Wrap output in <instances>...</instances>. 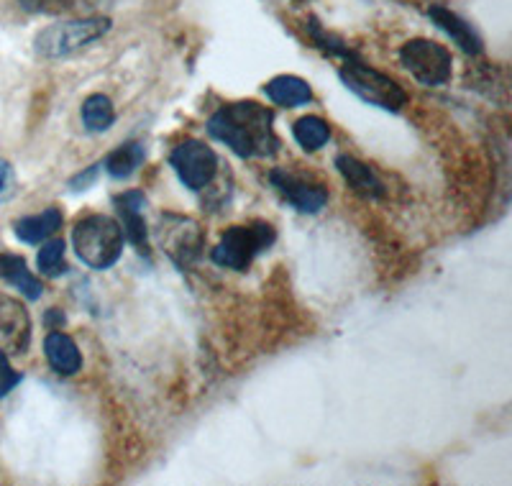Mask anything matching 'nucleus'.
<instances>
[{
    "label": "nucleus",
    "instance_id": "obj_22",
    "mask_svg": "<svg viewBox=\"0 0 512 486\" xmlns=\"http://www.w3.org/2000/svg\"><path fill=\"white\" fill-rule=\"evenodd\" d=\"M18 382H21V374H16V371L8 366V356L0 353V397H6Z\"/></svg>",
    "mask_w": 512,
    "mask_h": 486
},
{
    "label": "nucleus",
    "instance_id": "obj_6",
    "mask_svg": "<svg viewBox=\"0 0 512 486\" xmlns=\"http://www.w3.org/2000/svg\"><path fill=\"white\" fill-rule=\"evenodd\" d=\"M400 62L425 87L446 85L454 72L451 52L431 39H410L408 44H402Z\"/></svg>",
    "mask_w": 512,
    "mask_h": 486
},
{
    "label": "nucleus",
    "instance_id": "obj_18",
    "mask_svg": "<svg viewBox=\"0 0 512 486\" xmlns=\"http://www.w3.org/2000/svg\"><path fill=\"white\" fill-rule=\"evenodd\" d=\"M144 159H146L144 144H139V141H128V144L118 146L116 151H111L108 159H105L100 167L111 174L113 180H126V177H131V174L144 164Z\"/></svg>",
    "mask_w": 512,
    "mask_h": 486
},
{
    "label": "nucleus",
    "instance_id": "obj_14",
    "mask_svg": "<svg viewBox=\"0 0 512 486\" xmlns=\"http://www.w3.org/2000/svg\"><path fill=\"white\" fill-rule=\"evenodd\" d=\"M44 353H47V361L59 377H72L77 374L82 366V356L77 343L72 341L67 333L62 330H52L47 338H44Z\"/></svg>",
    "mask_w": 512,
    "mask_h": 486
},
{
    "label": "nucleus",
    "instance_id": "obj_17",
    "mask_svg": "<svg viewBox=\"0 0 512 486\" xmlns=\"http://www.w3.org/2000/svg\"><path fill=\"white\" fill-rule=\"evenodd\" d=\"M0 279L16 287L26 300H39L44 295V284L31 274L26 261L16 254H0Z\"/></svg>",
    "mask_w": 512,
    "mask_h": 486
},
{
    "label": "nucleus",
    "instance_id": "obj_8",
    "mask_svg": "<svg viewBox=\"0 0 512 486\" xmlns=\"http://www.w3.org/2000/svg\"><path fill=\"white\" fill-rule=\"evenodd\" d=\"M159 243L177 267L187 269L203 251V231L192 218L167 213L159 218Z\"/></svg>",
    "mask_w": 512,
    "mask_h": 486
},
{
    "label": "nucleus",
    "instance_id": "obj_23",
    "mask_svg": "<svg viewBox=\"0 0 512 486\" xmlns=\"http://www.w3.org/2000/svg\"><path fill=\"white\" fill-rule=\"evenodd\" d=\"M13 185H16L13 167L6 159H0V200H6V197L13 195Z\"/></svg>",
    "mask_w": 512,
    "mask_h": 486
},
{
    "label": "nucleus",
    "instance_id": "obj_16",
    "mask_svg": "<svg viewBox=\"0 0 512 486\" xmlns=\"http://www.w3.org/2000/svg\"><path fill=\"white\" fill-rule=\"evenodd\" d=\"M264 93L272 100L274 105H282V108H300V105H308L313 100V90H310L308 82L297 75H277L264 85Z\"/></svg>",
    "mask_w": 512,
    "mask_h": 486
},
{
    "label": "nucleus",
    "instance_id": "obj_3",
    "mask_svg": "<svg viewBox=\"0 0 512 486\" xmlns=\"http://www.w3.org/2000/svg\"><path fill=\"white\" fill-rule=\"evenodd\" d=\"M111 31V18L93 16V18H77V21H62L41 29L36 36V54L44 59H62L80 49L90 47L93 41Z\"/></svg>",
    "mask_w": 512,
    "mask_h": 486
},
{
    "label": "nucleus",
    "instance_id": "obj_9",
    "mask_svg": "<svg viewBox=\"0 0 512 486\" xmlns=\"http://www.w3.org/2000/svg\"><path fill=\"white\" fill-rule=\"evenodd\" d=\"M269 182L300 213L315 215L326 208L328 190L323 185H318V182L305 180V177H300L295 172H287V169H272L269 172Z\"/></svg>",
    "mask_w": 512,
    "mask_h": 486
},
{
    "label": "nucleus",
    "instance_id": "obj_13",
    "mask_svg": "<svg viewBox=\"0 0 512 486\" xmlns=\"http://www.w3.org/2000/svg\"><path fill=\"white\" fill-rule=\"evenodd\" d=\"M336 169L349 182V187L356 195L367 197V200H377V197L384 195L382 180L374 174L369 164L359 162V159L349 157V154H341V157H336Z\"/></svg>",
    "mask_w": 512,
    "mask_h": 486
},
{
    "label": "nucleus",
    "instance_id": "obj_10",
    "mask_svg": "<svg viewBox=\"0 0 512 486\" xmlns=\"http://www.w3.org/2000/svg\"><path fill=\"white\" fill-rule=\"evenodd\" d=\"M31 346L29 310L18 300L0 295V353L3 356H24Z\"/></svg>",
    "mask_w": 512,
    "mask_h": 486
},
{
    "label": "nucleus",
    "instance_id": "obj_1",
    "mask_svg": "<svg viewBox=\"0 0 512 486\" xmlns=\"http://www.w3.org/2000/svg\"><path fill=\"white\" fill-rule=\"evenodd\" d=\"M208 134L241 159H267L280 151L274 113L254 100L228 103L208 118Z\"/></svg>",
    "mask_w": 512,
    "mask_h": 486
},
{
    "label": "nucleus",
    "instance_id": "obj_5",
    "mask_svg": "<svg viewBox=\"0 0 512 486\" xmlns=\"http://www.w3.org/2000/svg\"><path fill=\"white\" fill-rule=\"evenodd\" d=\"M338 75H341V80H344V85L349 87L351 93L359 95L364 103L377 105L382 110H392V113L408 105V93L392 77L382 75V72L369 67V64L346 59Z\"/></svg>",
    "mask_w": 512,
    "mask_h": 486
},
{
    "label": "nucleus",
    "instance_id": "obj_4",
    "mask_svg": "<svg viewBox=\"0 0 512 486\" xmlns=\"http://www.w3.org/2000/svg\"><path fill=\"white\" fill-rule=\"evenodd\" d=\"M277 241V231L269 223H251V226H231L213 249V261L223 269L246 272L259 254Z\"/></svg>",
    "mask_w": 512,
    "mask_h": 486
},
{
    "label": "nucleus",
    "instance_id": "obj_20",
    "mask_svg": "<svg viewBox=\"0 0 512 486\" xmlns=\"http://www.w3.org/2000/svg\"><path fill=\"white\" fill-rule=\"evenodd\" d=\"M292 136L305 151H318L331 139V126L318 116H305L292 126Z\"/></svg>",
    "mask_w": 512,
    "mask_h": 486
},
{
    "label": "nucleus",
    "instance_id": "obj_19",
    "mask_svg": "<svg viewBox=\"0 0 512 486\" xmlns=\"http://www.w3.org/2000/svg\"><path fill=\"white\" fill-rule=\"evenodd\" d=\"M113 121H116V110H113L111 98H105L100 93L85 98V103H82V123H85L90 134H103L113 126Z\"/></svg>",
    "mask_w": 512,
    "mask_h": 486
},
{
    "label": "nucleus",
    "instance_id": "obj_12",
    "mask_svg": "<svg viewBox=\"0 0 512 486\" xmlns=\"http://www.w3.org/2000/svg\"><path fill=\"white\" fill-rule=\"evenodd\" d=\"M428 16H431V21L438 26V29L446 31V34L451 36L456 44H459L461 52L482 54V49H484L482 36H479L477 29H474L469 21H464L459 13H454L451 8L441 6V3H433V6L428 8Z\"/></svg>",
    "mask_w": 512,
    "mask_h": 486
},
{
    "label": "nucleus",
    "instance_id": "obj_15",
    "mask_svg": "<svg viewBox=\"0 0 512 486\" xmlns=\"http://www.w3.org/2000/svg\"><path fill=\"white\" fill-rule=\"evenodd\" d=\"M64 215L59 208H47L36 215H26L13 223V231L24 243H44L62 228Z\"/></svg>",
    "mask_w": 512,
    "mask_h": 486
},
{
    "label": "nucleus",
    "instance_id": "obj_21",
    "mask_svg": "<svg viewBox=\"0 0 512 486\" xmlns=\"http://www.w3.org/2000/svg\"><path fill=\"white\" fill-rule=\"evenodd\" d=\"M36 264H39V272L49 279H54V277H59V274L67 272L62 238H52V241L44 243L39 251V256H36Z\"/></svg>",
    "mask_w": 512,
    "mask_h": 486
},
{
    "label": "nucleus",
    "instance_id": "obj_11",
    "mask_svg": "<svg viewBox=\"0 0 512 486\" xmlns=\"http://www.w3.org/2000/svg\"><path fill=\"white\" fill-rule=\"evenodd\" d=\"M118 213V226H121L123 238L134 246L139 254H149V236H146V223H144V208L146 197L139 190H128L121 195L113 197Z\"/></svg>",
    "mask_w": 512,
    "mask_h": 486
},
{
    "label": "nucleus",
    "instance_id": "obj_7",
    "mask_svg": "<svg viewBox=\"0 0 512 486\" xmlns=\"http://www.w3.org/2000/svg\"><path fill=\"white\" fill-rule=\"evenodd\" d=\"M169 164L182 185L192 192L205 190L218 174V154L198 139H185L177 144L169 154Z\"/></svg>",
    "mask_w": 512,
    "mask_h": 486
},
{
    "label": "nucleus",
    "instance_id": "obj_2",
    "mask_svg": "<svg viewBox=\"0 0 512 486\" xmlns=\"http://www.w3.org/2000/svg\"><path fill=\"white\" fill-rule=\"evenodd\" d=\"M123 231L118 226V220L111 215L93 213L77 220L75 231H72V246H75L77 256L82 264H88L90 269H111L123 254Z\"/></svg>",
    "mask_w": 512,
    "mask_h": 486
}]
</instances>
